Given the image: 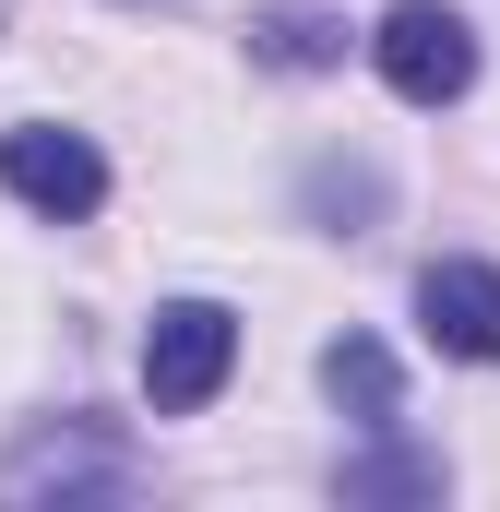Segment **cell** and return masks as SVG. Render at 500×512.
I'll use <instances>...</instances> for the list:
<instances>
[{
  "label": "cell",
  "mask_w": 500,
  "mask_h": 512,
  "mask_svg": "<svg viewBox=\"0 0 500 512\" xmlns=\"http://www.w3.org/2000/svg\"><path fill=\"white\" fill-rule=\"evenodd\" d=\"M310 215H381V179L370 167H322L310 179Z\"/></svg>",
  "instance_id": "9"
},
{
  "label": "cell",
  "mask_w": 500,
  "mask_h": 512,
  "mask_svg": "<svg viewBox=\"0 0 500 512\" xmlns=\"http://www.w3.org/2000/svg\"><path fill=\"white\" fill-rule=\"evenodd\" d=\"M322 393H334L346 417H370V429H393V358H381L370 334H346V346H322Z\"/></svg>",
  "instance_id": "7"
},
{
  "label": "cell",
  "mask_w": 500,
  "mask_h": 512,
  "mask_svg": "<svg viewBox=\"0 0 500 512\" xmlns=\"http://www.w3.org/2000/svg\"><path fill=\"white\" fill-rule=\"evenodd\" d=\"M227 370H239V322L215 298H167L143 322V393H155V417H203L227 393Z\"/></svg>",
  "instance_id": "1"
},
{
  "label": "cell",
  "mask_w": 500,
  "mask_h": 512,
  "mask_svg": "<svg viewBox=\"0 0 500 512\" xmlns=\"http://www.w3.org/2000/svg\"><path fill=\"white\" fill-rule=\"evenodd\" d=\"M0 191L72 227V215H96V203H108V155H96L84 131H12V143H0Z\"/></svg>",
  "instance_id": "3"
},
{
  "label": "cell",
  "mask_w": 500,
  "mask_h": 512,
  "mask_svg": "<svg viewBox=\"0 0 500 512\" xmlns=\"http://www.w3.org/2000/svg\"><path fill=\"white\" fill-rule=\"evenodd\" d=\"M250 60H274V72H334V60H346V24L310 12V0H274V12H250Z\"/></svg>",
  "instance_id": "5"
},
{
  "label": "cell",
  "mask_w": 500,
  "mask_h": 512,
  "mask_svg": "<svg viewBox=\"0 0 500 512\" xmlns=\"http://www.w3.org/2000/svg\"><path fill=\"white\" fill-rule=\"evenodd\" d=\"M334 489H346V501H441L453 477H441V453H405V441H381V453H358Z\"/></svg>",
  "instance_id": "8"
},
{
  "label": "cell",
  "mask_w": 500,
  "mask_h": 512,
  "mask_svg": "<svg viewBox=\"0 0 500 512\" xmlns=\"http://www.w3.org/2000/svg\"><path fill=\"white\" fill-rule=\"evenodd\" d=\"M417 322L441 358H500V274L489 262H429L417 274Z\"/></svg>",
  "instance_id": "4"
},
{
  "label": "cell",
  "mask_w": 500,
  "mask_h": 512,
  "mask_svg": "<svg viewBox=\"0 0 500 512\" xmlns=\"http://www.w3.org/2000/svg\"><path fill=\"white\" fill-rule=\"evenodd\" d=\"M370 60H381V84H393L405 108H453V96L477 84V24L441 12V0H405V12H381Z\"/></svg>",
  "instance_id": "2"
},
{
  "label": "cell",
  "mask_w": 500,
  "mask_h": 512,
  "mask_svg": "<svg viewBox=\"0 0 500 512\" xmlns=\"http://www.w3.org/2000/svg\"><path fill=\"white\" fill-rule=\"evenodd\" d=\"M0 489H12V501H36V489H131V465L108 441H36V453L0 465Z\"/></svg>",
  "instance_id": "6"
}]
</instances>
